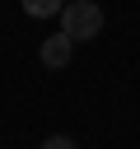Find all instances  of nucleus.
Returning <instances> with one entry per match:
<instances>
[{
    "label": "nucleus",
    "mask_w": 140,
    "mask_h": 149,
    "mask_svg": "<svg viewBox=\"0 0 140 149\" xmlns=\"http://www.w3.org/2000/svg\"><path fill=\"white\" fill-rule=\"evenodd\" d=\"M61 33H70L75 42L98 37V33H103V5H93V0H70V5L61 9Z\"/></svg>",
    "instance_id": "nucleus-1"
},
{
    "label": "nucleus",
    "mask_w": 140,
    "mask_h": 149,
    "mask_svg": "<svg viewBox=\"0 0 140 149\" xmlns=\"http://www.w3.org/2000/svg\"><path fill=\"white\" fill-rule=\"evenodd\" d=\"M70 51H75V37H70V33H51L37 56H42L47 70H61V65H70Z\"/></svg>",
    "instance_id": "nucleus-2"
},
{
    "label": "nucleus",
    "mask_w": 140,
    "mask_h": 149,
    "mask_svg": "<svg viewBox=\"0 0 140 149\" xmlns=\"http://www.w3.org/2000/svg\"><path fill=\"white\" fill-rule=\"evenodd\" d=\"M23 5V14H33V19H47V14H61L65 9V0H19Z\"/></svg>",
    "instance_id": "nucleus-3"
},
{
    "label": "nucleus",
    "mask_w": 140,
    "mask_h": 149,
    "mask_svg": "<svg viewBox=\"0 0 140 149\" xmlns=\"http://www.w3.org/2000/svg\"><path fill=\"white\" fill-rule=\"evenodd\" d=\"M42 149H79V144H75L70 135H47V144H42Z\"/></svg>",
    "instance_id": "nucleus-4"
}]
</instances>
